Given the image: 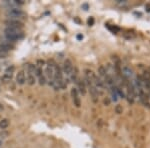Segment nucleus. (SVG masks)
<instances>
[{
	"label": "nucleus",
	"instance_id": "f257e3e1",
	"mask_svg": "<svg viewBox=\"0 0 150 148\" xmlns=\"http://www.w3.org/2000/svg\"><path fill=\"white\" fill-rule=\"evenodd\" d=\"M4 36H5L7 42H10L13 44L17 40L23 38V31L18 30V29L5 28V30H4Z\"/></svg>",
	"mask_w": 150,
	"mask_h": 148
},
{
	"label": "nucleus",
	"instance_id": "f03ea898",
	"mask_svg": "<svg viewBox=\"0 0 150 148\" xmlns=\"http://www.w3.org/2000/svg\"><path fill=\"white\" fill-rule=\"evenodd\" d=\"M6 16L8 19H15V20H20L22 18H25V13L18 7H10L8 11L6 12Z\"/></svg>",
	"mask_w": 150,
	"mask_h": 148
},
{
	"label": "nucleus",
	"instance_id": "7ed1b4c3",
	"mask_svg": "<svg viewBox=\"0 0 150 148\" xmlns=\"http://www.w3.org/2000/svg\"><path fill=\"white\" fill-rule=\"evenodd\" d=\"M55 63L53 61H49L46 64V67H45V78H46V81H48V83L50 85H53V80H54V70H55Z\"/></svg>",
	"mask_w": 150,
	"mask_h": 148
},
{
	"label": "nucleus",
	"instance_id": "20e7f679",
	"mask_svg": "<svg viewBox=\"0 0 150 148\" xmlns=\"http://www.w3.org/2000/svg\"><path fill=\"white\" fill-rule=\"evenodd\" d=\"M26 82L29 85H34L36 83L35 65L27 64V66H26Z\"/></svg>",
	"mask_w": 150,
	"mask_h": 148
},
{
	"label": "nucleus",
	"instance_id": "39448f33",
	"mask_svg": "<svg viewBox=\"0 0 150 148\" xmlns=\"http://www.w3.org/2000/svg\"><path fill=\"white\" fill-rule=\"evenodd\" d=\"M42 66L43 65H40L39 63H38L37 65H35V75L38 78V81H39L40 85H44V84L46 83V78H45L44 71H43Z\"/></svg>",
	"mask_w": 150,
	"mask_h": 148
},
{
	"label": "nucleus",
	"instance_id": "423d86ee",
	"mask_svg": "<svg viewBox=\"0 0 150 148\" xmlns=\"http://www.w3.org/2000/svg\"><path fill=\"white\" fill-rule=\"evenodd\" d=\"M6 28H12V29H18L22 30L23 28V22L21 20H15V19H7L5 21Z\"/></svg>",
	"mask_w": 150,
	"mask_h": 148
},
{
	"label": "nucleus",
	"instance_id": "0eeeda50",
	"mask_svg": "<svg viewBox=\"0 0 150 148\" xmlns=\"http://www.w3.org/2000/svg\"><path fill=\"white\" fill-rule=\"evenodd\" d=\"M63 73L68 77H71L74 73V67L73 63L70 59H66L63 63Z\"/></svg>",
	"mask_w": 150,
	"mask_h": 148
},
{
	"label": "nucleus",
	"instance_id": "6e6552de",
	"mask_svg": "<svg viewBox=\"0 0 150 148\" xmlns=\"http://www.w3.org/2000/svg\"><path fill=\"white\" fill-rule=\"evenodd\" d=\"M14 72H15V66H14V65L8 66L5 69V71H4L3 75H2V80H3L4 82H9L12 79V77H13Z\"/></svg>",
	"mask_w": 150,
	"mask_h": 148
},
{
	"label": "nucleus",
	"instance_id": "1a4fd4ad",
	"mask_svg": "<svg viewBox=\"0 0 150 148\" xmlns=\"http://www.w3.org/2000/svg\"><path fill=\"white\" fill-rule=\"evenodd\" d=\"M70 94H71V97H72V100H73L74 105L76 106V107H80V106H81V100H80V97H79V92L76 89V87L71 88Z\"/></svg>",
	"mask_w": 150,
	"mask_h": 148
},
{
	"label": "nucleus",
	"instance_id": "9d476101",
	"mask_svg": "<svg viewBox=\"0 0 150 148\" xmlns=\"http://www.w3.org/2000/svg\"><path fill=\"white\" fill-rule=\"evenodd\" d=\"M75 83L77 84V90H78V92H80V93L82 94V95H85L86 93V85L85 83H84V81H82L81 79H77L76 82Z\"/></svg>",
	"mask_w": 150,
	"mask_h": 148
},
{
	"label": "nucleus",
	"instance_id": "9b49d317",
	"mask_svg": "<svg viewBox=\"0 0 150 148\" xmlns=\"http://www.w3.org/2000/svg\"><path fill=\"white\" fill-rule=\"evenodd\" d=\"M16 82H17L19 85H23L26 82V75L24 73L23 70H20V71L16 74Z\"/></svg>",
	"mask_w": 150,
	"mask_h": 148
},
{
	"label": "nucleus",
	"instance_id": "f8f14e48",
	"mask_svg": "<svg viewBox=\"0 0 150 148\" xmlns=\"http://www.w3.org/2000/svg\"><path fill=\"white\" fill-rule=\"evenodd\" d=\"M13 48H14V44H12L10 42L4 41V42L0 43V50H2V51H5V52L9 53V51L13 49Z\"/></svg>",
	"mask_w": 150,
	"mask_h": 148
},
{
	"label": "nucleus",
	"instance_id": "ddd939ff",
	"mask_svg": "<svg viewBox=\"0 0 150 148\" xmlns=\"http://www.w3.org/2000/svg\"><path fill=\"white\" fill-rule=\"evenodd\" d=\"M8 126H9V120L8 119H2L1 121H0V129L4 130V129H6Z\"/></svg>",
	"mask_w": 150,
	"mask_h": 148
},
{
	"label": "nucleus",
	"instance_id": "4468645a",
	"mask_svg": "<svg viewBox=\"0 0 150 148\" xmlns=\"http://www.w3.org/2000/svg\"><path fill=\"white\" fill-rule=\"evenodd\" d=\"M98 73H99V77H104L106 74H107V71H106V68L104 66L101 65L98 68Z\"/></svg>",
	"mask_w": 150,
	"mask_h": 148
},
{
	"label": "nucleus",
	"instance_id": "2eb2a0df",
	"mask_svg": "<svg viewBox=\"0 0 150 148\" xmlns=\"http://www.w3.org/2000/svg\"><path fill=\"white\" fill-rule=\"evenodd\" d=\"M7 55H8V52H5V51H2V50H0V59H3V58L7 57Z\"/></svg>",
	"mask_w": 150,
	"mask_h": 148
},
{
	"label": "nucleus",
	"instance_id": "dca6fc26",
	"mask_svg": "<svg viewBox=\"0 0 150 148\" xmlns=\"http://www.w3.org/2000/svg\"><path fill=\"white\" fill-rule=\"evenodd\" d=\"M94 23V19H93V17H91V18H89L88 19V24H89V25H92V24Z\"/></svg>",
	"mask_w": 150,
	"mask_h": 148
},
{
	"label": "nucleus",
	"instance_id": "f3484780",
	"mask_svg": "<svg viewBox=\"0 0 150 148\" xmlns=\"http://www.w3.org/2000/svg\"><path fill=\"white\" fill-rule=\"evenodd\" d=\"M77 38H78V39H82V38H83V36H82V35H78V36H77Z\"/></svg>",
	"mask_w": 150,
	"mask_h": 148
},
{
	"label": "nucleus",
	"instance_id": "a211bd4d",
	"mask_svg": "<svg viewBox=\"0 0 150 148\" xmlns=\"http://www.w3.org/2000/svg\"><path fill=\"white\" fill-rule=\"evenodd\" d=\"M1 144H2V142H1V141H0V146H1Z\"/></svg>",
	"mask_w": 150,
	"mask_h": 148
},
{
	"label": "nucleus",
	"instance_id": "6ab92c4d",
	"mask_svg": "<svg viewBox=\"0 0 150 148\" xmlns=\"http://www.w3.org/2000/svg\"><path fill=\"white\" fill-rule=\"evenodd\" d=\"M0 91H1V87H0Z\"/></svg>",
	"mask_w": 150,
	"mask_h": 148
}]
</instances>
